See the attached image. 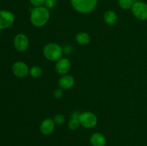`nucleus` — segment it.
Wrapping results in <instances>:
<instances>
[{
	"label": "nucleus",
	"mask_w": 147,
	"mask_h": 146,
	"mask_svg": "<svg viewBox=\"0 0 147 146\" xmlns=\"http://www.w3.org/2000/svg\"><path fill=\"white\" fill-rule=\"evenodd\" d=\"M50 19V11L47 8L38 7L33 9L30 14V21L34 26L41 27L45 25Z\"/></svg>",
	"instance_id": "1"
},
{
	"label": "nucleus",
	"mask_w": 147,
	"mask_h": 146,
	"mask_svg": "<svg viewBox=\"0 0 147 146\" xmlns=\"http://www.w3.org/2000/svg\"><path fill=\"white\" fill-rule=\"evenodd\" d=\"M63 53L62 47L56 43H48L43 49L44 56L50 61H58L61 59Z\"/></svg>",
	"instance_id": "2"
},
{
	"label": "nucleus",
	"mask_w": 147,
	"mask_h": 146,
	"mask_svg": "<svg viewBox=\"0 0 147 146\" xmlns=\"http://www.w3.org/2000/svg\"><path fill=\"white\" fill-rule=\"evenodd\" d=\"M74 9L81 14H88L94 10L98 0H70Z\"/></svg>",
	"instance_id": "3"
},
{
	"label": "nucleus",
	"mask_w": 147,
	"mask_h": 146,
	"mask_svg": "<svg viewBox=\"0 0 147 146\" xmlns=\"http://www.w3.org/2000/svg\"><path fill=\"white\" fill-rule=\"evenodd\" d=\"M80 125L86 128H92L97 125L98 119L96 115L91 112H84L80 113L79 117Z\"/></svg>",
	"instance_id": "4"
},
{
	"label": "nucleus",
	"mask_w": 147,
	"mask_h": 146,
	"mask_svg": "<svg viewBox=\"0 0 147 146\" xmlns=\"http://www.w3.org/2000/svg\"><path fill=\"white\" fill-rule=\"evenodd\" d=\"M133 14L138 19L145 21L147 19V4L143 1H136L131 7Z\"/></svg>",
	"instance_id": "5"
},
{
	"label": "nucleus",
	"mask_w": 147,
	"mask_h": 146,
	"mask_svg": "<svg viewBox=\"0 0 147 146\" xmlns=\"http://www.w3.org/2000/svg\"><path fill=\"white\" fill-rule=\"evenodd\" d=\"M14 21V15L8 10H0V29L11 27Z\"/></svg>",
	"instance_id": "6"
},
{
	"label": "nucleus",
	"mask_w": 147,
	"mask_h": 146,
	"mask_svg": "<svg viewBox=\"0 0 147 146\" xmlns=\"http://www.w3.org/2000/svg\"><path fill=\"white\" fill-rule=\"evenodd\" d=\"M14 45L16 50L20 52H25L29 47V39L22 33L17 34L14 39Z\"/></svg>",
	"instance_id": "7"
},
{
	"label": "nucleus",
	"mask_w": 147,
	"mask_h": 146,
	"mask_svg": "<svg viewBox=\"0 0 147 146\" xmlns=\"http://www.w3.org/2000/svg\"><path fill=\"white\" fill-rule=\"evenodd\" d=\"M12 72L16 77L23 78L27 77L30 72L28 66L24 62L21 61L17 62L12 66Z\"/></svg>",
	"instance_id": "8"
},
{
	"label": "nucleus",
	"mask_w": 147,
	"mask_h": 146,
	"mask_svg": "<svg viewBox=\"0 0 147 146\" xmlns=\"http://www.w3.org/2000/svg\"><path fill=\"white\" fill-rule=\"evenodd\" d=\"M55 127V123L54 120L51 118H46L42 122L40 126V130L42 134L44 135H49L53 133Z\"/></svg>",
	"instance_id": "9"
},
{
	"label": "nucleus",
	"mask_w": 147,
	"mask_h": 146,
	"mask_svg": "<svg viewBox=\"0 0 147 146\" xmlns=\"http://www.w3.org/2000/svg\"><path fill=\"white\" fill-rule=\"evenodd\" d=\"M70 62L67 58H61L57 62L55 65V70L58 74L65 75L70 70Z\"/></svg>",
	"instance_id": "10"
},
{
	"label": "nucleus",
	"mask_w": 147,
	"mask_h": 146,
	"mask_svg": "<svg viewBox=\"0 0 147 146\" xmlns=\"http://www.w3.org/2000/svg\"><path fill=\"white\" fill-rule=\"evenodd\" d=\"M90 142L93 146H105L106 144V139L101 133H94L90 136Z\"/></svg>",
	"instance_id": "11"
},
{
	"label": "nucleus",
	"mask_w": 147,
	"mask_h": 146,
	"mask_svg": "<svg viewBox=\"0 0 147 146\" xmlns=\"http://www.w3.org/2000/svg\"><path fill=\"white\" fill-rule=\"evenodd\" d=\"M75 80L73 76L65 74L58 80V85L62 89H70L74 85Z\"/></svg>",
	"instance_id": "12"
},
{
	"label": "nucleus",
	"mask_w": 147,
	"mask_h": 146,
	"mask_svg": "<svg viewBox=\"0 0 147 146\" xmlns=\"http://www.w3.org/2000/svg\"><path fill=\"white\" fill-rule=\"evenodd\" d=\"M76 40L79 44L81 45H87L90 42V37L88 33L82 31L76 34Z\"/></svg>",
	"instance_id": "13"
},
{
	"label": "nucleus",
	"mask_w": 147,
	"mask_h": 146,
	"mask_svg": "<svg viewBox=\"0 0 147 146\" xmlns=\"http://www.w3.org/2000/svg\"><path fill=\"white\" fill-rule=\"evenodd\" d=\"M104 21L109 25H113L117 21V15L113 11H107L104 14Z\"/></svg>",
	"instance_id": "14"
},
{
	"label": "nucleus",
	"mask_w": 147,
	"mask_h": 146,
	"mask_svg": "<svg viewBox=\"0 0 147 146\" xmlns=\"http://www.w3.org/2000/svg\"><path fill=\"white\" fill-rule=\"evenodd\" d=\"M42 73V70L41 67L39 66H33L30 70V74L34 78H37V77H40Z\"/></svg>",
	"instance_id": "15"
},
{
	"label": "nucleus",
	"mask_w": 147,
	"mask_h": 146,
	"mask_svg": "<svg viewBox=\"0 0 147 146\" xmlns=\"http://www.w3.org/2000/svg\"><path fill=\"white\" fill-rule=\"evenodd\" d=\"M133 4V0H119V5L123 9H129L131 8Z\"/></svg>",
	"instance_id": "16"
},
{
	"label": "nucleus",
	"mask_w": 147,
	"mask_h": 146,
	"mask_svg": "<svg viewBox=\"0 0 147 146\" xmlns=\"http://www.w3.org/2000/svg\"><path fill=\"white\" fill-rule=\"evenodd\" d=\"M80 124L78 119L71 118L68 123V127L72 130H76L80 127Z\"/></svg>",
	"instance_id": "17"
},
{
	"label": "nucleus",
	"mask_w": 147,
	"mask_h": 146,
	"mask_svg": "<svg viewBox=\"0 0 147 146\" xmlns=\"http://www.w3.org/2000/svg\"><path fill=\"white\" fill-rule=\"evenodd\" d=\"M54 122L55 124L58 125L63 124L65 122V117L63 114L56 115L54 117Z\"/></svg>",
	"instance_id": "18"
},
{
	"label": "nucleus",
	"mask_w": 147,
	"mask_h": 146,
	"mask_svg": "<svg viewBox=\"0 0 147 146\" xmlns=\"http://www.w3.org/2000/svg\"><path fill=\"white\" fill-rule=\"evenodd\" d=\"M45 1L46 0H30L31 4L36 7H42L43 4H45Z\"/></svg>",
	"instance_id": "19"
},
{
	"label": "nucleus",
	"mask_w": 147,
	"mask_h": 146,
	"mask_svg": "<svg viewBox=\"0 0 147 146\" xmlns=\"http://www.w3.org/2000/svg\"><path fill=\"white\" fill-rule=\"evenodd\" d=\"M45 4L46 6V8L53 9L56 5V0H46Z\"/></svg>",
	"instance_id": "20"
},
{
	"label": "nucleus",
	"mask_w": 147,
	"mask_h": 146,
	"mask_svg": "<svg viewBox=\"0 0 147 146\" xmlns=\"http://www.w3.org/2000/svg\"><path fill=\"white\" fill-rule=\"evenodd\" d=\"M63 95V91L62 89H57V90H55L54 96L55 98L57 99L61 98Z\"/></svg>",
	"instance_id": "21"
},
{
	"label": "nucleus",
	"mask_w": 147,
	"mask_h": 146,
	"mask_svg": "<svg viewBox=\"0 0 147 146\" xmlns=\"http://www.w3.org/2000/svg\"><path fill=\"white\" fill-rule=\"evenodd\" d=\"M80 113L78 112H74V113H72L71 115V118H74V119H78L79 120V117H80Z\"/></svg>",
	"instance_id": "22"
}]
</instances>
